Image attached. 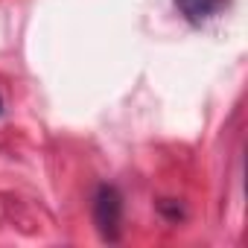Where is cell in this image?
I'll return each instance as SVG.
<instances>
[{
    "label": "cell",
    "mask_w": 248,
    "mask_h": 248,
    "mask_svg": "<svg viewBox=\"0 0 248 248\" xmlns=\"http://www.w3.org/2000/svg\"><path fill=\"white\" fill-rule=\"evenodd\" d=\"M93 225L105 242H117L123 231V196L111 184H99L93 196Z\"/></svg>",
    "instance_id": "1"
},
{
    "label": "cell",
    "mask_w": 248,
    "mask_h": 248,
    "mask_svg": "<svg viewBox=\"0 0 248 248\" xmlns=\"http://www.w3.org/2000/svg\"><path fill=\"white\" fill-rule=\"evenodd\" d=\"M175 6L190 24H204L225 6V0H175Z\"/></svg>",
    "instance_id": "2"
},
{
    "label": "cell",
    "mask_w": 248,
    "mask_h": 248,
    "mask_svg": "<svg viewBox=\"0 0 248 248\" xmlns=\"http://www.w3.org/2000/svg\"><path fill=\"white\" fill-rule=\"evenodd\" d=\"M0 114H3V99H0Z\"/></svg>",
    "instance_id": "3"
}]
</instances>
